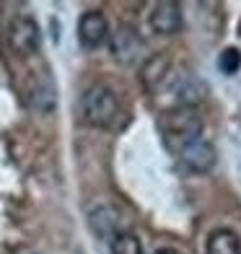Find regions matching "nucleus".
I'll use <instances>...</instances> for the list:
<instances>
[{
	"instance_id": "6e6552de",
	"label": "nucleus",
	"mask_w": 241,
	"mask_h": 254,
	"mask_svg": "<svg viewBox=\"0 0 241 254\" xmlns=\"http://www.w3.org/2000/svg\"><path fill=\"white\" fill-rule=\"evenodd\" d=\"M205 254H241V236L234 228H215L208 236Z\"/></svg>"
},
{
	"instance_id": "423d86ee",
	"label": "nucleus",
	"mask_w": 241,
	"mask_h": 254,
	"mask_svg": "<svg viewBox=\"0 0 241 254\" xmlns=\"http://www.w3.org/2000/svg\"><path fill=\"white\" fill-rule=\"evenodd\" d=\"M151 29L158 34H177L181 29V5L171 0L156 3L151 13Z\"/></svg>"
},
{
	"instance_id": "7ed1b4c3",
	"label": "nucleus",
	"mask_w": 241,
	"mask_h": 254,
	"mask_svg": "<svg viewBox=\"0 0 241 254\" xmlns=\"http://www.w3.org/2000/svg\"><path fill=\"white\" fill-rule=\"evenodd\" d=\"M8 44L21 57L39 52L42 47V29L31 16H16L8 26Z\"/></svg>"
},
{
	"instance_id": "9b49d317",
	"label": "nucleus",
	"mask_w": 241,
	"mask_h": 254,
	"mask_svg": "<svg viewBox=\"0 0 241 254\" xmlns=\"http://www.w3.org/2000/svg\"><path fill=\"white\" fill-rule=\"evenodd\" d=\"M218 67H221V73H226V75L239 73V67H241V52L236 47L223 50L221 57H218Z\"/></svg>"
},
{
	"instance_id": "9d476101",
	"label": "nucleus",
	"mask_w": 241,
	"mask_h": 254,
	"mask_svg": "<svg viewBox=\"0 0 241 254\" xmlns=\"http://www.w3.org/2000/svg\"><path fill=\"white\" fill-rule=\"evenodd\" d=\"M112 254H143V241L130 231H120L117 236L109 239Z\"/></svg>"
},
{
	"instance_id": "f03ea898",
	"label": "nucleus",
	"mask_w": 241,
	"mask_h": 254,
	"mask_svg": "<svg viewBox=\"0 0 241 254\" xmlns=\"http://www.w3.org/2000/svg\"><path fill=\"white\" fill-rule=\"evenodd\" d=\"M158 127L164 132V140L171 151H179L184 143L194 140L202 135V120L194 114V109L179 107V109H169L158 117Z\"/></svg>"
},
{
	"instance_id": "f8f14e48",
	"label": "nucleus",
	"mask_w": 241,
	"mask_h": 254,
	"mask_svg": "<svg viewBox=\"0 0 241 254\" xmlns=\"http://www.w3.org/2000/svg\"><path fill=\"white\" fill-rule=\"evenodd\" d=\"M153 254H179L177 249H171V247H161V249H156Z\"/></svg>"
},
{
	"instance_id": "0eeeda50",
	"label": "nucleus",
	"mask_w": 241,
	"mask_h": 254,
	"mask_svg": "<svg viewBox=\"0 0 241 254\" xmlns=\"http://www.w3.org/2000/svg\"><path fill=\"white\" fill-rule=\"evenodd\" d=\"M112 52L120 63H135L137 55L143 52V39L137 37V31L130 26H120L117 34L112 37Z\"/></svg>"
},
{
	"instance_id": "39448f33",
	"label": "nucleus",
	"mask_w": 241,
	"mask_h": 254,
	"mask_svg": "<svg viewBox=\"0 0 241 254\" xmlns=\"http://www.w3.org/2000/svg\"><path fill=\"white\" fill-rule=\"evenodd\" d=\"M109 37V24L101 10H88L78 21V42L86 50H99Z\"/></svg>"
},
{
	"instance_id": "1a4fd4ad",
	"label": "nucleus",
	"mask_w": 241,
	"mask_h": 254,
	"mask_svg": "<svg viewBox=\"0 0 241 254\" xmlns=\"http://www.w3.org/2000/svg\"><path fill=\"white\" fill-rule=\"evenodd\" d=\"M91 223L94 228L99 231L101 236H117L120 234V213L114 210V207H96L94 213H91Z\"/></svg>"
},
{
	"instance_id": "f257e3e1",
	"label": "nucleus",
	"mask_w": 241,
	"mask_h": 254,
	"mask_svg": "<svg viewBox=\"0 0 241 254\" xmlns=\"http://www.w3.org/2000/svg\"><path fill=\"white\" fill-rule=\"evenodd\" d=\"M80 117L91 127L99 130H117L124 122V112L117 94L109 86H91L83 96H80Z\"/></svg>"
},
{
	"instance_id": "20e7f679",
	"label": "nucleus",
	"mask_w": 241,
	"mask_h": 254,
	"mask_svg": "<svg viewBox=\"0 0 241 254\" xmlns=\"http://www.w3.org/2000/svg\"><path fill=\"white\" fill-rule=\"evenodd\" d=\"M177 156H179V161L184 164L189 171H194V174H205V171H210L213 166H215V148H213V143L208 140V137H194V140H189V143H184L177 151Z\"/></svg>"
}]
</instances>
